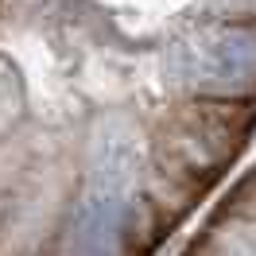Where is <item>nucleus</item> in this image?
Returning <instances> with one entry per match:
<instances>
[{
    "mask_svg": "<svg viewBox=\"0 0 256 256\" xmlns=\"http://www.w3.org/2000/svg\"><path fill=\"white\" fill-rule=\"evenodd\" d=\"M256 136V0H0V256H160Z\"/></svg>",
    "mask_w": 256,
    "mask_h": 256,
    "instance_id": "obj_1",
    "label": "nucleus"
}]
</instances>
